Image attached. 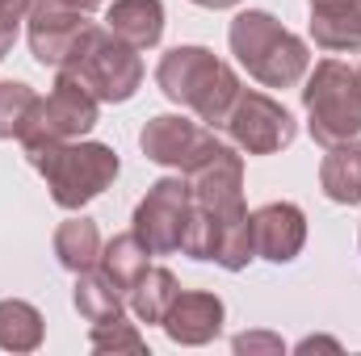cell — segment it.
<instances>
[{
  "label": "cell",
  "mask_w": 361,
  "mask_h": 356,
  "mask_svg": "<svg viewBox=\"0 0 361 356\" xmlns=\"http://www.w3.org/2000/svg\"><path fill=\"white\" fill-rule=\"evenodd\" d=\"M25 160L34 164L38 177L47 180L51 201L59 210H72V214L85 210L92 197H101L114 184L118 168H122V160H118L114 147H105V143H80V139L25 151Z\"/></svg>",
  "instance_id": "3957f363"
},
{
  "label": "cell",
  "mask_w": 361,
  "mask_h": 356,
  "mask_svg": "<svg viewBox=\"0 0 361 356\" xmlns=\"http://www.w3.org/2000/svg\"><path fill=\"white\" fill-rule=\"evenodd\" d=\"M193 4H202V8H235L240 0H193Z\"/></svg>",
  "instance_id": "484cf974"
},
{
  "label": "cell",
  "mask_w": 361,
  "mask_h": 356,
  "mask_svg": "<svg viewBox=\"0 0 361 356\" xmlns=\"http://www.w3.org/2000/svg\"><path fill=\"white\" fill-rule=\"evenodd\" d=\"M105 25L135 51H152L164 38V4L160 0H109Z\"/></svg>",
  "instance_id": "5bb4252c"
},
{
  "label": "cell",
  "mask_w": 361,
  "mask_h": 356,
  "mask_svg": "<svg viewBox=\"0 0 361 356\" xmlns=\"http://www.w3.org/2000/svg\"><path fill=\"white\" fill-rule=\"evenodd\" d=\"M307 243V214L294 201H265L252 210V252L273 265H290Z\"/></svg>",
  "instance_id": "8fae6325"
},
{
  "label": "cell",
  "mask_w": 361,
  "mask_h": 356,
  "mask_svg": "<svg viewBox=\"0 0 361 356\" xmlns=\"http://www.w3.org/2000/svg\"><path fill=\"white\" fill-rule=\"evenodd\" d=\"M311 4H324V0H311Z\"/></svg>",
  "instance_id": "83f0119b"
},
{
  "label": "cell",
  "mask_w": 361,
  "mask_h": 356,
  "mask_svg": "<svg viewBox=\"0 0 361 356\" xmlns=\"http://www.w3.org/2000/svg\"><path fill=\"white\" fill-rule=\"evenodd\" d=\"M223 130L248 155H277V151H286L298 139L294 113L281 101H273L269 92H252V89H240L227 122H223Z\"/></svg>",
  "instance_id": "52a82bcc"
},
{
  "label": "cell",
  "mask_w": 361,
  "mask_h": 356,
  "mask_svg": "<svg viewBox=\"0 0 361 356\" xmlns=\"http://www.w3.org/2000/svg\"><path fill=\"white\" fill-rule=\"evenodd\" d=\"M139 147H143V155H147L152 164L189 177V172L202 168L223 143H219L214 126H206V122H189V117H180V113H160V117H152V122L139 130Z\"/></svg>",
  "instance_id": "9c48e42d"
},
{
  "label": "cell",
  "mask_w": 361,
  "mask_h": 356,
  "mask_svg": "<svg viewBox=\"0 0 361 356\" xmlns=\"http://www.w3.org/2000/svg\"><path fill=\"white\" fill-rule=\"evenodd\" d=\"M223 314H227V310H223V298H219V293L180 289L160 327L169 331V340L180 344V348H202V344H210V340L223 331Z\"/></svg>",
  "instance_id": "7c38bea8"
},
{
  "label": "cell",
  "mask_w": 361,
  "mask_h": 356,
  "mask_svg": "<svg viewBox=\"0 0 361 356\" xmlns=\"http://www.w3.org/2000/svg\"><path fill=\"white\" fill-rule=\"evenodd\" d=\"M156 84L173 105L197 113V122H206L214 130L227 122V113H231V105L240 96V76L231 72V63H223L206 46H173V51H164L160 63H156Z\"/></svg>",
  "instance_id": "6da1fadb"
},
{
  "label": "cell",
  "mask_w": 361,
  "mask_h": 356,
  "mask_svg": "<svg viewBox=\"0 0 361 356\" xmlns=\"http://www.w3.org/2000/svg\"><path fill=\"white\" fill-rule=\"evenodd\" d=\"M307 130L319 147H336L361 134V80L357 68L341 59H319L302 89Z\"/></svg>",
  "instance_id": "5b68a950"
},
{
  "label": "cell",
  "mask_w": 361,
  "mask_h": 356,
  "mask_svg": "<svg viewBox=\"0 0 361 356\" xmlns=\"http://www.w3.org/2000/svg\"><path fill=\"white\" fill-rule=\"evenodd\" d=\"M51 248H55V260L68 268V272H89V268H97L105 243H101V231H97V222H92V218L72 214L68 222H59V227H55Z\"/></svg>",
  "instance_id": "2e32d148"
},
{
  "label": "cell",
  "mask_w": 361,
  "mask_h": 356,
  "mask_svg": "<svg viewBox=\"0 0 361 356\" xmlns=\"http://www.w3.org/2000/svg\"><path fill=\"white\" fill-rule=\"evenodd\" d=\"M177 293H180V281L173 276V268L152 265L143 276H139V285L126 293V306L135 310V319H139V323L160 327V323H164V314H169V306L177 302Z\"/></svg>",
  "instance_id": "e0dca14e"
},
{
  "label": "cell",
  "mask_w": 361,
  "mask_h": 356,
  "mask_svg": "<svg viewBox=\"0 0 361 356\" xmlns=\"http://www.w3.org/2000/svg\"><path fill=\"white\" fill-rule=\"evenodd\" d=\"M89 13L76 8L72 0H34L30 17H25V34H30V55L42 68H63L72 46L80 42V34L89 30Z\"/></svg>",
  "instance_id": "30bf717a"
},
{
  "label": "cell",
  "mask_w": 361,
  "mask_h": 356,
  "mask_svg": "<svg viewBox=\"0 0 361 356\" xmlns=\"http://www.w3.org/2000/svg\"><path fill=\"white\" fill-rule=\"evenodd\" d=\"M80 319L89 323H101V319H114L126 310V293L101 272V268H89V272H76V293H72Z\"/></svg>",
  "instance_id": "ffe728a7"
},
{
  "label": "cell",
  "mask_w": 361,
  "mask_h": 356,
  "mask_svg": "<svg viewBox=\"0 0 361 356\" xmlns=\"http://www.w3.org/2000/svg\"><path fill=\"white\" fill-rule=\"evenodd\" d=\"M189 205H193V197H189V180L180 177H160L147 193H143V201L135 205V235L147 243V252L152 256H173L180 252V243H185V227H189Z\"/></svg>",
  "instance_id": "ba28073f"
},
{
  "label": "cell",
  "mask_w": 361,
  "mask_h": 356,
  "mask_svg": "<svg viewBox=\"0 0 361 356\" xmlns=\"http://www.w3.org/2000/svg\"><path fill=\"white\" fill-rule=\"evenodd\" d=\"M72 4H76V8H85V13H92L97 4H109V0H72Z\"/></svg>",
  "instance_id": "4316f807"
},
{
  "label": "cell",
  "mask_w": 361,
  "mask_h": 356,
  "mask_svg": "<svg viewBox=\"0 0 361 356\" xmlns=\"http://www.w3.org/2000/svg\"><path fill=\"white\" fill-rule=\"evenodd\" d=\"M311 38L324 51L357 55L361 51V0H324V4H311Z\"/></svg>",
  "instance_id": "4fadbf2b"
},
{
  "label": "cell",
  "mask_w": 361,
  "mask_h": 356,
  "mask_svg": "<svg viewBox=\"0 0 361 356\" xmlns=\"http://www.w3.org/2000/svg\"><path fill=\"white\" fill-rule=\"evenodd\" d=\"M97 268H101L122 293H130V289L139 285V276L152 268V252H147V243H143L135 231H126V235H114V239L101 248Z\"/></svg>",
  "instance_id": "ac0fdd59"
},
{
  "label": "cell",
  "mask_w": 361,
  "mask_h": 356,
  "mask_svg": "<svg viewBox=\"0 0 361 356\" xmlns=\"http://www.w3.org/2000/svg\"><path fill=\"white\" fill-rule=\"evenodd\" d=\"M47 336V323L38 314V306L21 302V298H4L0 302V348L8 352H34Z\"/></svg>",
  "instance_id": "d6986e66"
},
{
  "label": "cell",
  "mask_w": 361,
  "mask_h": 356,
  "mask_svg": "<svg viewBox=\"0 0 361 356\" xmlns=\"http://www.w3.org/2000/svg\"><path fill=\"white\" fill-rule=\"evenodd\" d=\"M227 42H231V55L240 59V68L265 89H294L311 72L307 42L298 34H290L269 8L235 13V21L227 30Z\"/></svg>",
  "instance_id": "7a4b0ae2"
},
{
  "label": "cell",
  "mask_w": 361,
  "mask_h": 356,
  "mask_svg": "<svg viewBox=\"0 0 361 356\" xmlns=\"http://www.w3.org/2000/svg\"><path fill=\"white\" fill-rule=\"evenodd\" d=\"M101 117V101L92 96L72 72H59L55 76V89L47 96H38L25 130H21V147L25 151H38V147H51V143H72V139H85Z\"/></svg>",
  "instance_id": "8992f818"
},
{
  "label": "cell",
  "mask_w": 361,
  "mask_h": 356,
  "mask_svg": "<svg viewBox=\"0 0 361 356\" xmlns=\"http://www.w3.org/2000/svg\"><path fill=\"white\" fill-rule=\"evenodd\" d=\"M30 8H34V0H0V59L13 51L17 30H21V21L30 17Z\"/></svg>",
  "instance_id": "603a6c76"
},
{
  "label": "cell",
  "mask_w": 361,
  "mask_h": 356,
  "mask_svg": "<svg viewBox=\"0 0 361 356\" xmlns=\"http://www.w3.org/2000/svg\"><path fill=\"white\" fill-rule=\"evenodd\" d=\"M319 189L336 205H357L361 201V139L328 147L319 164Z\"/></svg>",
  "instance_id": "9a60e30c"
},
{
  "label": "cell",
  "mask_w": 361,
  "mask_h": 356,
  "mask_svg": "<svg viewBox=\"0 0 361 356\" xmlns=\"http://www.w3.org/2000/svg\"><path fill=\"white\" fill-rule=\"evenodd\" d=\"M89 344H92V352H147V340H143L139 323H130L126 314L92 323Z\"/></svg>",
  "instance_id": "7402d4cb"
},
{
  "label": "cell",
  "mask_w": 361,
  "mask_h": 356,
  "mask_svg": "<svg viewBox=\"0 0 361 356\" xmlns=\"http://www.w3.org/2000/svg\"><path fill=\"white\" fill-rule=\"evenodd\" d=\"M311 348H341L336 340H302L298 344V352H311Z\"/></svg>",
  "instance_id": "d4e9b609"
},
{
  "label": "cell",
  "mask_w": 361,
  "mask_h": 356,
  "mask_svg": "<svg viewBox=\"0 0 361 356\" xmlns=\"http://www.w3.org/2000/svg\"><path fill=\"white\" fill-rule=\"evenodd\" d=\"M59 72H72L101 105H122L143 84L139 51L130 42H122L109 25H89Z\"/></svg>",
  "instance_id": "277c9868"
},
{
  "label": "cell",
  "mask_w": 361,
  "mask_h": 356,
  "mask_svg": "<svg viewBox=\"0 0 361 356\" xmlns=\"http://www.w3.org/2000/svg\"><path fill=\"white\" fill-rule=\"evenodd\" d=\"M231 348L235 352H281V340L269 336V331H244V336L231 340Z\"/></svg>",
  "instance_id": "cb8c5ba5"
},
{
  "label": "cell",
  "mask_w": 361,
  "mask_h": 356,
  "mask_svg": "<svg viewBox=\"0 0 361 356\" xmlns=\"http://www.w3.org/2000/svg\"><path fill=\"white\" fill-rule=\"evenodd\" d=\"M357 80H361V68H357Z\"/></svg>",
  "instance_id": "f1b7e54d"
},
{
  "label": "cell",
  "mask_w": 361,
  "mask_h": 356,
  "mask_svg": "<svg viewBox=\"0 0 361 356\" xmlns=\"http://www.w3.org/2000/svg\"><path fill=\"white\" fill-rule=\"evenodd\" d=\"M34 105H38V92L25 80H0V139H21Z\"/></svg>",
  "instance_id": "44dd1931"
}]
</instances>
